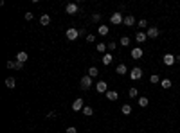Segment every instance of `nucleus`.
I'll return each mask as SVG.
<instances>
[{
    "label": "nucleus",
    "mask_w": 180,
    "mask_h": 133,
    "mask_svg": "<svg viewBox=\"0 0 180 133\" xmlns=\"http://www.w3.org/2000/svg\"><path fill=\"white\" fill-rule=\"evenodd\" d=\"M110 22L114 24V25H121L123 22H124V15L121 11H117V13H114V15L110 16Z\"/></svg>",
    "instance_id": "1"
},
{
    "label": "nucleus",
    "mask_w": 180,
    "mask_h": 133,
    "mask_svg": "<svg viewBox=\"0 0 180 133\" xmlns=\"http://www.w3.org/2000/svg\"><path fill=\"white\" fill-rule=\"evenodd\" d=\"M130 77L133 79V81H137V79H141V77H142V70L139 69V66H133V69L130 70Z\"/></svg>",
    "instance_id": "2"
},
{
    "label": "nucleus",
    "mask_w": 180,
    "mask_h": 133,
    "mask_svg": "<svg viewBox=\"0 0 180 133\" xmlns=\"http://www.w3.org/2000/svg\"><path fill=\"white\" fill-rule=\"evenodd\" d=\"M90 86H92V77L86 74V76L81 77V88H83V90H88Z\"/></svg>",
    "instance_id": "3"
},
{
    "label": "nucleus",
    "mask_w": 180,
    "mask_h": 133,
    "mask_svg": "<svg viewBox=\"0 0 180 133\" xmlns=\"http://www.w3.org/2000/svg\"><path fill=\"white\" fill-rule=\"evenodd\" d=\"M67 38L70 40V42H74V40H78V36H79V29H67Z\"/></svg>",
    "instance_id": "4"
},
{
    "label": "nucleus",
    "mask_w": 180,
    "mask_h": 133,
    "mask_svg": "<svg viewBox=\"0 0 180 133\" xmlns=\"http://www.w3.org/2000/svg\"><path fill=\"white\" fill-rule=\"evenodd\" d=\"M162 61H164V65H168V66H171V65H175L177 63V59H175V56L173 54H164V58H162Z\"/></svg>",
    "instance_id": "5"
},
{
    "label": "nucleus",
    "mask_w": 180,
    "mask_h": 133,
    "mask_svg": "<svg viewBox=\"0 0 180 133\" xmlns=\"http://www.w3.org/2000/svg\"><path fill=\"white\" fill-rule=\"evenodd\" d=\"M96 88H97V92H101V94H106V92H108V85H106V81H97Z\"/></svg>",
    "instance_id": "6"
},
{
    "label": "nucleus",
    "mask_w": 180,
    "mask_h": 133,
    "mask_svg": "<svg viewBox=\"0 0 180 133\" xmlns=\"http://www.w3.org/2000/svg\"><path fill=\"white\" fill-rule=\"evenodd\" d=\"M78 4H67V7H65V11H67V15H76L78 13Z\"/></svg>",
    "instance_id": "7"
},
{
    "label": "nucleus",
    "mask_w": 180,
    "mask_h": 133,
    "mask_svg": "<svg viewBox=\"0 0 180 133\" xmlns=\"http://www.w3.org/2000/svg\"><path fill=\"white\" fill-rule=\"evenodd\" d=\"M146 40H148V34H146V32H142V31H139L137 34H135V42H137V43H144Z\"/></svg>",
    "instance_id": "8"
},
{
    "label": "nucleus",
    "mask_w": 180,
    "mask_h": 133,
    "mask_svg": "<svg viewBox=\"0 0 180 133\" xmlns=\"http://www.w3.org/2000/svg\"><path fill=\"white\" fill-rule=\"evenodd\" d=\"M142 54H144V52H142V49H141V47L131 49V58H133V59H141V58H142Z\"/></svg>",
    "instance_id": "9"
},
{
    "label": "nucleus",
    "mask_w": 180,
    "mask_h": 133,
    "mask_svg": "<svg viewBox=\"0 0 180 133\" xmlns=\"http://www.w3.org/2000/svg\"><path fill=\"white\" fill-rule=\"evenodd\" d=\"M146 34H148V38H153V40H155L158 34H160V31H158L157 27H150L148 31H146Z\"/></svg>",
    "instance_id": "10"
},
{
    "label": "nucleus",
    "mask_w": 180,
    "mask_h": 133,
    "mask_svg": "<svg viewBox=\"0 0 180 133\" xmlns=\"http://www.w3.org/2000/svg\"><path fill=\"white\" fill-rule=\"evenodd\" d=\"M83 108H85V106H83V99H76V101L72 103V110H74V112H79Z\"/></svg>",
    "instance_id": "11"
},
{
    "label": "nucleus",
    "mask_w": 180,
    "mask_h": 133,
    "mask_svg": "<svg viewBox=\"0 0 180 133\" xmlns=\"http://www.w3.org/2000/svg\"><path fill=\"white\" fill-rule=\"evenodd\" d=\"M115 72H117L119 76H124L126 72H128V66H126L124 63H119V65H117V69H115Z\"/></svg>",
    "instance_id": "12"
},
{
    "label": "nucleus",
    "mask_w": 180,
    "mask_h": 133,
    "mask_svg": "<svg viewBox=\"0 0 180 133\" xmlns=\"http://www.w3.org/2000/svg\"><path fill=\"white\" fill-rule=\"evenodd\" d=\"M106 99H108V101H117L119 94H117L115 90H108V92H106Z\"/></svg>",
    "instance_id": "13"
},
{
    "label": "nucleus",
    "mask_w": 180,
    "mask_h": 133,
    "mask_svg": "<svg viewBox=\"0 0 180 133\" xmlns=\"http://www.w3.org/2000/svg\"><path fill=\"white\" fill-rule=\"evenodd\" d=\"M123 24L126 25V27H131V25L135 24V18H133V15H126V16H124V22H123Z\"/></svg>",
    "instance_id": "14"
},
{
    "label": "nucleus",
    "mask_w": 180,
    "mask_h": 133,
    "mask_svg": "<svg viewBox=\"0 0 180 133\" xmlns=\"http://www.w3.org/2000/svg\"><path fill=\"white\" fill-rule=\"evenodd\" d=\"M137 103H139V106H142V108H146V106L150 104V99H148V97H144V95H141V97L137 99Z\"/></svg>",
    "instance_id": "15"
},
{
    "label": "nucleus",
    "mask_w": 180,
    "mask_h": 133,
    "mask_svg": "<svg viewBox=\"0 0 180 133\" xmlns=\"http://www.w3.org/2000/svg\"><path fill=\"white\" fill-rule=\"evenodd\" d=\"M27 52H18V54H16V61H20V63H25V61H27Z\"/></svg>",
    "instance_id": "16"
},
{
    "label": "nucleus",
    "mask_w": 180,
    "mask_h": 133,
    "mask_svg": "<svg viewBox=\"0 0 180 133\" xmlns=\"http://www.w3.org/2000/svg\"><path fill=\"white\" fill-rule=\"evenodd\" d=\"M112 52H106V54H103V65H110L112 63Z\"/></svg>",
    "instance_id": "17"
},
{
    "label": "nucleus",
    "mask_w": 180,
    "mask_h": 133,
    "mask_svg": "<svg viewBox=\"0 0 180 133\" xmlns=\"http://www.w3.org/2000/svg\"><path fill=\"white\" fill-rule=\"evenodd\" d=\"M97 32H99V34H101V36H106V34H108V32H110V29H108V25H99Z\"/></svg>",
    "instance_id": "18"
},
{
    "label": "nucleus",
    "mask_w": 180,
    "mask_h": 133,
    "mask_svg": "<svg viewBox=\"0 0 180 133\" xmlns=\"http://www.w3.org/2000/svg\"><path fill=\"white\" fill-rule=\"evenodd\" d=\"M40 24H42V25H49L51 24V16L49 15H42V16H40Z\"/></svg>",
    "instance_id": "19"
},
{
    "label": "nucleus",
    "mask_w": 180,
    "mask_h": 133,
    "mask_svg": "<svg viewBox=\"0 0 180 133\" xmlns=\"http://www.w3.org/2000/svg\"><path fill=\"white\" fill-rule=\"evenodd\" d=\"M15 85H16V81H15V77H7L5 79V86H7V88H15Z\"/></svg>",
    "instance_id": "20"
},
{
    "label": "nucleus",
    "mask_w": 180,
    "mask_h": 133,
    "mask_svg": "<svg viewBox=\"0 0 180 133\" xmlns=\"http://www.w3.org/2000/svg\"><path fill=\"white\" fill-rule=\"evenodd\" d=\"M97 74H99V70L96 69V66H90V69H88V76H90L92 79H94V77H97Z\"/></svg>",
    "instance_id": "21"
},
{
    "label": "nucleus",
    "mask_w": 180,
    "mask_h": 133,
    "mask_svg": "<svg viewBox=\"0 0 180 133\" xmlns=\"http://www.w3.org/2000/svg\"><path fill=\"white\" fill-rule=\"evenodd\" d=\"M121 112H123V114H124V115H130V114H131V106H130V104H123V108H121Z\"/></svg>",
    "instance_id": "22"
},
{
    "label": "nucleus",
    "mask_w": 180,
    "mask_h": 133,
    "mask_svg": "<svg viewBox=\"0 0 180 133\" xmlns=\"http://www.w3.org/2000/svg\"><path fill=\"white\" fill-rule=\"evenodd\" d=\"M128 95H130L131 99H135V97L139 95V92H137V88H135V86H131V88L128 90Z\"/></svg>",
    "instance_id": "23"
},
{
    "label": "nucleus",
    "mask_w": 180,
    "mask_h": 133,
    "mask_svg": "<svg viewBox=\"0 0 180 133\" xmlns=\"http://www.w3.org/2000/svg\"><path fill=\"white\" fill-rule=\"evenodd\" d=\"M160 85H162V88H166V90H168V88H171V79H162V81H160Z\"/></svg>",
    "instance_id": "24"
},
{
    "label": "nucleus",
    "mask_w": 180,
    "mask_h": 133,
    "mask_svg": "<svg viewBox=\"0 0 180 133\" xmlns=\"http://www.w3.org/2000/svg\"><path fill=\"white\" fill-rule=\"evenodd\" d=\"M106 43H97V52H103V54H106Z\"/></svg>",
    "instance_id": "25"
},
{
    "label": "nucleus",
    "mask_w": 180,
    "mask_h": 133,
    "mask_svg": "<svg viewBox=\"0 0 180 133\" xmlns=\"http://www.w3.org/2000/svg\"><path fill=\"white\" fill-rule=\"evenodd\" d=\"M92 114H94V110H92V108H90V106H85V108H83V115H86V117H90Z\"/></svg>",
    "instance_id": "26"
},
{
    "label": "nucleus",
    "mask_w": 180,
    "mask_h": 133,
    "mask_svg": "<svg viewBox=\"0 0 180 133\" xmlns=\"http://www.w3.org/2000/svg\"><path fill=\"white\" fill-rule=\"evenodd\" d=\"M119 43H121L123 47H128V45H130V38H128V36H123V38H121V42H119Z\"/></svg>",
    "instance_id": "27"
},
{
    "label": "nucleus",
    "mask_w": 180,
    "mask_h": 133,
    "mask_svg": "<svg viewBox=\"0 0 180 133\" xmlns=\"http://www.w3.org/2000/svg\"><path fill=\"white\" fill-rule=\"evenodd\" d=\"M150 81H151L153 85H157V83H160V77H158V74H151V77H150Z\"/></svg>",
    "instance_id": "28"
},
{
    "label": "nucleus",
    "mask_w": 180,
    "mask_h": 133,
    "mask_svg": "<svg viewBox=\"0 0 180 133\" xmlns=\"http://www.w3.org/2000/svg\"><path fill=\"white\" fill-rule=\"evenodd\" d=\"M148 27V20H139V29Z\"/></svg>",
    "instance_id": "29"
},
{
    "label": "nucleus",
    "mask_w": 180,
    "mask_h": 133,
    "mask_svg": "<svg viewBox=\"0 0 180 133\" xmlns=\"http://www.w3.org/2000/svg\"><path fill=\"white\" fill-rule=\"evenodd\" d=\"M106 47H108V50L112 52V50H115V47H117V43H114V42H110V43H106Z\"/></svg>",
    "instance_id": "30"
},
{
    "label": "nucleus",
    "mask_w": 180,
    "mask_h": 133,
    "mask_svg": "<svg viewBox=\"0 0 180 133\" xmlns=\"http://www.w3.org/2000/svg\"><path fill=\"white\" fill-rule=\"evenodd\" d=\"M7 69H16V59H15V61L9 59V61H7Z\"/></svg>",
    "instance_id": "31"
},
{
    "label": "nucleus",
    "mask_w": 180,
    "mask_h": 133,
    "mask_svg": "<svg viewBox=\"0 0 180 133\" xmlns=\"http://www.w3.org/2000/svg\"><path fill=\"white\" fill-rule=\"evenodd\" d=\"M92 22H101V15H99V13L92 15Z\"/></svg>",
    "instance_id": "32"
},
{
    "label": "nucleus",
    "mask_w": 180,
    "mask_h": 133,
    "mask_svg": "<svg viewBox=\"0 0 180 133\" xmlns=\"http://www.w3.org/2000/svg\"><path fill=\"white\" fill-rule=\"evenodd\" d=\"M94 40H96V36H94V34H86V42H90V43H92Z\"/></svg>",
    "instance_id": "33"
},
{
    "label": "nucleus",
    "mask_w": 180,
    "mask_h": 133,
    "mask_svg": "<svg viewBox=\"0 0 180 133\" xmlns=\"http://www.w3.org/2000/svg\"><path fill=\"white\" fill-rule=\"evenodd\" d=\"M67 133H78V130L74 128V126H70V128H67Z\"/></svg>",
    "instance_id": "34"
},
{
    "label": "nucleus",
    "mask_w": 180,
    "mask_h": 133,
    "mask_svg": "<svg viewBox=\"0 0 180 133\" xmlns=\"http://www.w3.org/2000/svg\"><path fill=\"white\" fill-rule=\"evenodd\" d=\"M47 117H49V119H56V112H49Z\"/></svg>",
    "instance_id": "35"
},
{
    "label": "nucleus",
    "mask_w": 180,
    "mask_h": 133,
    "mask_svg": "<svg viewBox=\"0 0 180 133\" xmlns=\"http://www.w3.org/2000/svg\"><path fill=\"white\" fill-rule=\"evenodd\" d=\"M32 16H34L32 13H25V20H32Z\"/></svg>",
    "instance_id": "36"
},
{
    "label": "nucleus",
    "mask_w": 180,
    "mask_h": 133,
    "mask_svg": "<svg viewBox=\"0 0 180 133\" xmlns=\"http://www.w3.org/2000/svg\"><path fill=\"white\" fill-rule=\"evenodd\" d=\"M24 69V63H20V61H16V70H22Z\"/></svg>",
    "instance_id": "37"
},
{
    "label": "nucleus",
    "mask_w": 180,
    "mask_h": 133,
    "mask_svg": "<svg viewBox=\"0 0 180 133\" xmlns=\"http://www.w3.org/2000/svg\"><path fill=\"white\" fill-rule=\"evenodd\" d=\"M175 59H177V63H180V54H177V56H175Z\"/></svg>",
    "instance_id": "38"
}]
</instances>
